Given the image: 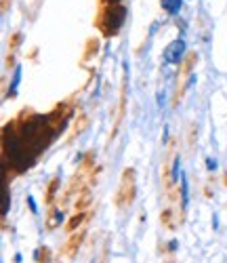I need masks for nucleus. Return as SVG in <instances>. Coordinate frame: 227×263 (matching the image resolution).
<instances>
[{"label": "nucleus", "mask_w": 227, "mask_h": 263, "mask_svg": "<svg viewBox=\"0 0 227 263\" xmlns=\"http://www.w3.org/2000/svg\"><path fill=\"white\" fill-rule=\"evenodd\" d=\"M107 5H116V3H120V0H105Z\"/></svg>", "instance_id": "6ab92c4d"}, {"label": "nucleus", "mask_w": 227, "mask_h": 263, "mask_svg": "<svg viewBox=\"0 0 227 263\" xmlns=\"http://www.w3.org/2000/svg\"><path fill=\"white\" fill-rule=\"evenodd\" d=\"M225 183H227V175H225Z\"/></svg>", "instance_id": "412c9836"}, {"label": "nucleus", "mask_w": 227, "mask_h": 263, "mask_svg": "<svg viewBox=\"0 0 227 263\" xmlns=\"http://www.w3.org/2000/svg\"><path fill=\"white\" fill-rule=\"evenodd\" d=\"M107 257H110V255H107V244H105L103 250H101V259H99V263H107Z\"/></svg>", "instance_id": "f3484780"}, {"label": "nucleus", "mask_w": 227, "mask_h": 263, "mask_svg": "<svg viewBox=\"0 0 227 263\" xmlns=\"http://www.w3.org/2000/svg\"><path fill=\"white\" fill-rule=\"evenodd\" d=\"M59 183H61V179L59 177H53L49 185H46V194H44V202L49 207H53V202H55V194H57V189H59Z\"/></svg>", "instance_id": "0eeeda50"}, {"label": "nucleus", "mask_w": 227, "mask_h": 263, "mask_svg": "<svg viewBox=\"0 0 227 263\" xmlns=\"http://www.w3.org/2000/svg\"><path fill=\"white\" fill-rule=\"evenodd\" d=\"M19 42H21V34L15 32V34H13V38L9 40V51H11V53H15V51H17V46H19Z\"/></svg>", "instance_id": "4468645a"}, {"label": "nucleus", "mask_w": 227, "mask_h": 263, "mask_svg": "<svg viewBox=\"0 0 227 263\" xmlns=\"http://www.w3.org/2000/svg\"><path fill=\"white\" fill-rule=\"evenodd\" d=\"M61 219H63V211L61 209H55V207H51V211H49V217H46V230H55L59 223H61Z\"/></svg>", "instance_id": "6e6552de"}, {"label": "nucleus", "mask_w": 227, "mask_h": 263, "mask_svg": "<svg viewBox=\"0 0 227 263\" xmlns=\"http://www.w3.org/2000/svg\"><path fill=\"white\" fill-rule=\"evenodd\" d=\"M85 221H89V213H76L74 217H71L67 223H65V232L67 234H74V232H78V228Z\"/></svg>", "instance_id": "39448f33"}, {"label": "nucleus", "mask_w": 227, "mask_h": 263, "mask_svg": "<svg viewBox=\"0 0 227 263\" xmlns=\"http://www.w3.org/2000/svg\"><path fill=\"white\" fill-rule=\"evenodd\" d=\"M38 263H51V248L49 246H42L38 250Z\"/></svg>", "instance_id": "ddd939ff"}, {"label": "nucleus", "mask_w": 227, "mask_h": 263, "mask_svg": "<svg viewBox=\"0 0 227 263\" xmlns=\"http://www.w3.org/2000/svg\"><path fill=\"white\" fill-rule=\"evenodd\" d=\"M166 263H175V261H173V259H171V261H166Z\"/></svg>", "instance_id": "aec40b11"}, {"label": "nucleus", "mask_w": 227, "mask_h": 263, "mask_svg": "<svg viewBox=\"0 0 227 263\" xmlns=\"http://www.w3.org/2000/svg\"><path fill=\"white\" fill-rule=\"evenodd\" d=\"M89 124V118L85 116V114H80L78 118H76V122H74V126H71V130H69V139L67 141H71V139H76L82 130H85V126Z\"/></svg>", "instance_id": "1a4fd4ad"}, {"label": "nucleus", "mask_w": 227, "mask_h": 263, "mask_svg": "<svg viewBox=\"0 0 227 263\" xmlns=\"http://www.w3.org/2000/svg\"><path fill=\"white\" fill-rule=\"evenodd\" d=\"M183 55H185V40H181V38H177V40H173L169 46L164 49V61L166 63H179L183 59Z\"/></svg>", "instance_id": "20e7f679"}, {"label": "nucleus", "mask_w": 227, "mask_h": 263, "mask_svg": "<svg viewBox=\"0 0 227 263\" xmlns=\"http://www.w3.org/2000/svg\"><path fill=\"white\" fill-rule=\"evenodd\" d=\"M91 202H93L91 192H89V189H82V192L78 194V198H76V202H74L76 213H85V209H89V207H91Z\"/></svg>", "instance_id": "423d86ee"}, {"label": "nucleus", "mask_w": 227, "mask_h": 263, "mask_svg": "<svg viewBox=\"0 0 227 263\" xmlns=\"http://www.w3.org/2000/svg\"><path fill=\"white\" fill-rule=\"evenodd\" d=\"M85 236H87V230H80V232L69 234L67 242L63 244L61 255H65L67 259H74V257H76V253L80 250V246H82V242H85Z\"/></svg>", "instance_id": "7ed1b4c3"}, {"label": "nucleus", "mask_w": 227, "mask_h": 263, "mask_svg": "<svg viewBox=\"0 0 227 263\" xmlns=\"http://www.w3.org/2000/svg\"><path fill=\"white\" fill-rule=\"evenodd\" d=\"M7 7H9V0H3V11H7Z\"/></svg>", "instance_id": "a211bd4d"}, {"label": "nucleus", "mask_w": 227, "mask_h": 263, "mask_svg": "<svg viewBox=\"0 0 227 263\" xmlns=\"http://www.w3.org/2000/svg\"><path fill=\"white\" fill-rule=\"evenodd\" d=\"M9 205H11V196H9V185L5 183V207H3V217H7V213H9Z\"/></svg>", "instance_id": "2eb2a0df"}, {"label": "nucleus", "mask_w": 227, "mask_h": 263, "mask_svg": "<svg viewBox=\"0 0 227 263\" xmlns=\"http://www.w3.org/2000/svg\"><path fill=\"white\" fill-rule=\"evenodd\" d=\"M196 61H198V55H196V53L187 55L185 63H183V74H189V72H192V68H194V63H196Z\"/></svg>", "instance_id": "f8f14e48"}, {"label": "nucleus", "mask_w": 227, "mask_h": 263, "mask_svg": "<svg viewBox=\"0 0 227 263\" xmlns=\"http://www.w3.org/2000/svg\"><path fill=\"white\" fill-rule=\"evenodd\" d=\"M137 194V185H135V169H126L122 173L120 179V187H118V194H116V207L118 209H126L133 205Z\"/></svg>", "instance_id": "f03ea898"}, {"label": "nucleus", "mask_w": 227, "mask_h": 263, "mask_svg": "<svg viewBox=\"0 0 227 263\" xmlns=\"http://www.w3.org/2000/svg\"><path fill=\"white\" fill-rule=\"evenodd\" d=\"M124 17H126V9L120 5V3H116V5H110V9L103 13L101 21H99V28L105 36H116L118 30L122 28V23H124Z\"/></svg>", "instance_id": "f257e3e1"}, {"label": "nucleus", "mask_w": 227, "mask_h": 263, "mask_svg": "<svg viewBox=\"0 0 227 263\" xmlns=\"http://www.w3.org/2000/svg\"><path fill=\"white\" fill-rule=\"evenodd\" d=\"M160 5L169 15H177L183 7V0H160Z\"/></svg>", "instance_id": "9d476101"}, {"label": "nucleus", "mask_w": 227, "mask_h": 263, "mask_svg": "<svg viewBox=\"0 0 227 263\" xmlns=\"http://www.w3.org/2000/svg\"><path fill=\"white\" fill-rule=\"evenodd\" d=\"M19 78H21V70L17 68V70H15V78H13V85H11V95H15V89H17V85H19Z\"/></svg>", "instance_id": "dca6fc26"}, {"label": "nucleus", "mask_w": 227, "mask_h": 263, "mask_svg": "<svg viewBox=\"0 0 227 263\" xmlns=\"http://www.w3.org/2000/svg\"><path fill=\"white\" fill-rule=\"evenodd\" d=\"M160 221H162L164 228H169V230H175V228H177V225L173 223V209L162 211V213H160Z\"/></svg>", "instance_id": "9b49d317"}]
</instances>
